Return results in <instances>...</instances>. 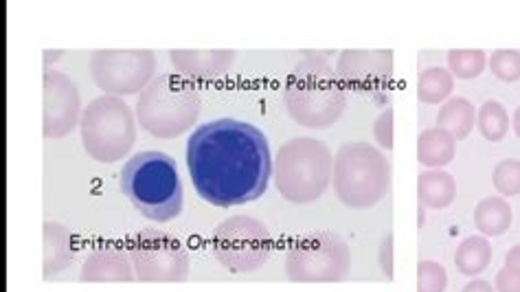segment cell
<instances>
[{
	"mask_svg": "<svg viewBox=\"0 0 520 292\" xmlns=\"http://www.w3.org/2000/svg\"><path fill=\"white\" fill-rule=\"evenodd\" d=\"M62 51H44V66H51L55 58H60Z\"/></svg>",
	"mask_w": 520,
	"mask_h": 292,
	"instance_id": "33",
	"label": "cell"
},
{
	"mask_svg": "<svg viewBox=\"0 0 520 292\" xmlns=\"http://www.w3.org/2000/svg\"><path fill=\"white\" fill-rule=\"evenodd\" d=\"M514 121H512V128H514V132H516V137L520 139V106L516 108V112H514V117H512Z\"/></svg>",
	"mask_w": 520,
	"mask_h": 292,
	"instance_id": "34",
	"label": "cell"
},
{
	"mask_svg": "<svg viewBox=\"0 0 520 292\" xmlns=\"http://www.w3.org/2000/svg\"><path fill=\"white\" fill-rule=\"evenodd\" d=\"M488 60L481 49H455L448 53V71L459 80H477L488 66Z\"/></svg>",
	"mask_w": 520,
	"mask_h": 292,
	"instance_id": "24",
	"label": "cell"
},
{
	"mask_svg": "<svg viewBox=\"0 0 520 292\" xmlns=\"http://www.w3.org/2000/svg\"><path fill=\"white\" fill-rule=\"evenodd\" d=\"M134 266L130 260L128 249L108 244L99 246L86 257L79 279L88 284H104V282H134Z\"/></svg>",
	"mask_w": 520,
	"mask_h": 292,
	"instance_id": "14",
	"label": "cell"
},
{
	"mask_svg": "<svg viewBox=\"0 0 520 292\" xmlns=\"http://www.w3.org/2000/svg\"><path fill=\"white\" fill-rule=\"evenodd\" d=\"M200 117L196 86L180 75H158L139 97L137 119L156 139H176Z\"/></svg>",
	"mask_w": 520,
	"mask_h": 292,
	"instance_id": "6",
	"label": "cell"
},
{
	"mask_svg": "<svg viewBox=\"0 0 520 292\" xmlns=\"http://www.w3.org/2000/svg\"><path fill=\"white\" fill-rule=\"evenodd\" d=\"M332 187L349 209L376 207L391 187L389 159L371 143H345L334 154Z\"/></svg>",
	"mask_w": 520,
	"mask_h": 292,
	"instance_id": "5",
	"label": "cell"
},
{
	"mask_svg": "<svg viewBox=\"0 0 520 292\" xmlns=\"http://www.w3.org/2000/svg\"><path fill=\"white\" fill-rule=\"evenodd\" d=\"M270 253L268 229L251 216H233L213 231V255L229 273H253L268 262Z\"/></svg>",
	"mask_w": 520,
	"mask_h": 292,
	"instance_id": "9",
	"label": "cell"
},
{
	"mask_svg": "<svg viewBox=\"0 0 520 292\" xmlns=\"http://www.w3.org/2000/svg\"><path fill=\"white\" fill-rule=\"evenodd\" d=\"M455 91V77L444 66H431L420 73L417 80V99L426 106L446 104Z\"/></svg>",
	"mask_w": 520,
	"mask_h": 292,
	"instance_id": "22",
	"label": "cell"
},
{
	"mask_svg": "<svg viewBox=\"0 0 520 292\" xmlns=\"http://www.w3.org/2000/svg\"><path fill=\"white\" fill-rule=\"evenodd\" d=\"M128 253L139 282L176 284L189 277V253L174 235L161 229H143L128 244Z\"/></svg>",
	"mask_w": 520,
	"mask_h": 292,
	"instance_id": "10",
	"label": "cell"
},
{
	"mask_svg": "<svg viewBox=\"0 0 520 292\" xmlns=\"http://www.w3.org/2000/svg\"><path fill=\"white\" fill-rule=\"evenodd\" d=\"M492 264V244L485 235H470L461 240L455 253V266L461 275L477 277Z\"/></svg>",
	"mask_w": 520,
	"mask_h": 292,
	"instance_id": "21",
	"label": "cell"
},
{
	"mask_svg": "<svg viewBox=\"0 0 520 292\" xmlns=\"http://www.w3.org/2000/svg\"><path fill=\"white\" fill-rule=\"evenodd\" d=\"M461 292H496V288L490 282H485V279L474 277L472 282H468L466 286H463Z\"/></svg>",
	"mask_w": 520,
	"mask_h": 292,
	"instance_id": "31",
	"label": "cell"
},
{
	"mask_svg": "<svg viewBox=\"0 0 520 292\" xmlns=\"http://www.w3.org/2000/svg\"><path fill=\"white\" fill-rule=\"evenodd\" d=\"M172 58L176 71L185 80H213V77L224 75L231 69L235 60L233 51H172Z\"/></svg>",
	"mask_w": 520,
	"mask_h": 292,
	"instance_id": "15",
	"label": "cell"
},
{
	"mask_svg": "<svg viewBox=\"0 0 520 292\" xmlns=\"http://www.w3.org/2000/svg\"><path fill=\"white\" fill-rule=\"evenodd\" d=\"M373 139L380 143L382 150H393V108H387L373 121Z\"/></svg>",
	"mask_w": 520,
	"mask_h": 292,
	"instance_id": "28",
	"label": "cell"
},
{
	"mask_svg": "<svg viewBox=\"0 0 520 292\" xmlns=\"http://www.w3.org/2000/svg\"><path fill=\"white\" fill-rule=\"evenodd\" d=\"M185 156L198 196L213 207L262 198L275 170L266 134L237 119H216L196 128Z\"/></svg>",
	"mask_w": 520,
	"mask_h": 292,
	"instance_id": "1",
	"label": "cell"
},
{
	"mask_svg": "<svg viewBox=\"0 0 520 292\" xmlns=\"http://www.w3.org/2000/svg\"><path fill=\"white\" fill-rule=\"evenodd\" d=\"M448 273L442 264L424 260L417 264V292H446Z\"/></svg>",
	"mask_w": 520,
	"mask_h": 292,
	"instance_id": "27",
	"label": "cell"
},
{
	"mask_svg": "<svg viewBox=\"0 0 520 292\" xmlns=\"http://www.w3.org/2000/svg\"><path fill=\"white\" fill-rule=\"evenodd\" d=\"M156 55L152 51H95L90 55V75L108 95L143 93L154 80Z\"/></svg>",
	"mask_w": 520,
	"mask_h": 292,
	"instance_id": "11",
	"label": "cell"
},
{
	"mask_svg": "<svg viewBox=\"0 0 520 292\" xmlns=\"http://www.w3.org/2000/svg\"><path fill=\"white\" fill-rule=\"evenodd\" d=\"M488 66L496 80H501L505 84H514L520 80V51L516 49L494 51L490 55Z\"/></svg>",
	"mask_w": 520,
	"mask_h": 292,
	"instance_id": "25",
	"label": "cell"
},
{
	"mask_svg": "<svg viewBox=\"0 0 520 292\" xmlns=\"http://www.w3.org/2000/svg\"><path fill=\"white\" fill-rule=\"evenodd\" d=\"M284 106L299 126L330 128L347 108L345 88L321 53H305L286 77Z\"/></svg>",
	"mask_w": 520,
	"mask_h": 292,
	"instance_id": "2",
	"label": "cell"
},
{
	"mask_svg": "<svg viewBox=\"0 0 520 292\" xmlns=\"http://www.w3.org/2000/svg\"><path fill=\"white\" fill-rule=\"evenodd\" d=\"M42 240V275L44 279H53L73 262V233L58 222H44Z\"/></svg>",
	"mask_w": 520,
	"mask_h": 292,
	"instance_id": "16",
	"label": "cell"
},
{
	"mask_svg": "<svg viewBox=\"0 0 520 292\" xmlns=\"http://www.w3.org/2000/svg\"><path fill=\"white\" fill-rule=\"evenodd\" d=\"M496 292H520V273L510 271V268H501L496 273V282H494Z\"/></svg>",
	"mask_w": 520,
	"mask_h": 292,
	"instance_id": "29",
	"label": "cell"
},
{
	"mask_svg": "<svg viewBox=\"0 0 520 292\" xmlns=\"http://www.w3.org/2000/svg\"><path fill=\"white\" fill-rule=\"evenodd\" d=\"M455 154L457 141L439 128L424 130L417 139V161L428 170H442V167L455 161Z\"/></svg>",
	"mask_w": 520,
	"mask_h": 292,
	"instance_id": "18",
	"label": "cell"
},
{
	"mask_svg": "<svg viewBox=\"0 0 520 292\" xmlns=\"http://www.w3.org/2000/svg\"><path fill=\"white\" fill-rule=\"evenodd\" d=\"M510 115H507V110L499 101H485V104L477 110V128L483 134L485 141H503L507 137V132H510Z\"/></svg>",
	"mask_w": 520,
	"mask_h": 292,
	"instance_id": "23",
	"label": "cell"
},
{
	"mask_svg": "<svg viewBox=\"0 0 520 292\" xmlns=\"http://www.w3.org/2000/svg\"><path fill=\"white\" fill-rule=\"evenodd\" d=\"M82 145L90 159L115 163L126 159L137 143V123L126 101L104 95L90 101L82 115Z\"/></svg>",
	"mask_w": 520,
	"mask_h": 292,
	"instance_id": "7",
	"label": "cell"
},
{
	"mask_svg": "<svg viewBox=\"0 0 520 292\" xmlns=\"http://www.w3.org/2000/svg\"><path fill=\"white\" fill-rule=\"evenodd\" d=\"M457 198V181L444 170H426L417 178V200L420 205L439 211L450 207Z\"/></svg>",
	"mask_w": 520,
	"mask_h": 292,
	"instance_id": "17",
	"label": "cell"
},
{
	"mask_svg": "<svg viewBox=\"0 0 520 292\" xmlns=\"http://www.w3.org/2000/svg\"><path fill=\"white\" fill-rule=\"evenodd\" d=\"M505 268H510V271L520 273V244L512 246L510 251L505 255Z\"/></svg>",
	"mask_w": 520,
	"mask_h": 292,
	"instance_id": "32",
	"label": "cell"
},
{
	"mask_svg": "<svg viewBox=\"0 0 520 292\" xmlns=\"http://www.w3.org/2000/svg\"><path fill=\"white\" fill-rule=\"evenodd\" d=\"M42 134L47 139H62L82 121V101L69 75L47 71L42 77Z\"/></svg>",
	"mask_w": 520,
	"mask_h": 292,
	"instance_id": "13",
	"label": "cell"
},
{
	"mask_svg": "<svg viewBox=\"0 0 520 292\" xmlns=\"http://www.w3.org/2000/svg\"><path fill=\"white\" fill-rule=\"evenodd\" d=\"M378 262L387 279H393V235H387V238L382 240L378 251Z\"/></svg>",
	"mask_w": 520,
	"mask_h": 292,
	"instance_id": "30",
	"label": "cell"
},
{
	"mask_svg": "<svg viewBox=\"0 0 520 292\" xmlns=\"http://www.w3.org/2000/svg\"><path fill=\"white\" fill-rule=\"evenodd\" d=\"M121 192L143 218L152 222H169L183 211L185 192L178 165L165 152L134 154L121 170Z\"/></svg>",
	"mask_w": 520,
	"mask_h": 292,
	"instance_id": "3",
	"label": "cell"
},
{
	"mask_svg": "<svg viewBox=\"0 0 520 292\" xmlns=\"http://www.w3.org/2000/svg\"><path fill=\"white\" fill-rule=\"evenodd\" d=\"M286 277L297 284H336L352 273L349 244L332 231L303 235L286 253Z\"/></svg>",
	"mask_w": 520,
	"mask_h": 292,
	"instance_id": "8",
	"label": "cell"
},
{
	"mask_svg": "<svg viewBox=\"0 0 520 292\" xmlns=\"http://www.w3.org/2000/svg\"><path fill=\"white\" fill-rule=\"evenodd\" d=\"M334 154L330 145L297 137L281 145L275 159V185L292 205H310L332 185Z\"/></svg>",
	"mask_w": 520,
	"mask_h": 292,
	"instance_id": "4",
	"label": "cell"
},
{
	"mask_svg": "<svg viewBox=\"0 0 520 292\" xmlns=\"http://www.w3.org/2000/svg\"><path fill=\"white\" fill-rule=\"evenodd\" d=\"M512 220V207L503 196L483 198L474 209V227L485 238H499V235L507 233V229L512 227Z\"/></svg>",
	"mask_w": 520,
	"mask_h": 292,
	"instance_id": "20",
	"label": "cell"
},
{
	"mask_svg": "<svg viewBox=\"0 0 520 292\" xmlns=\"http://www.w3.org/2000/svg\"><path fill=\"white\" fill-rule=\"evenodd\" d=\"M494 189L503 198L520 196V161L518 159H505L494 167L492 174Z\"/></svg>",
	"mask_w": 520,
	"mask_h": 292,
	"instance_id": "26",
	"label": "cell"
},
{
	"mask_svg": "<svg viewBox=\"0 0 520 292\" xmlns=\"http://www.w3.org/2000/svg\"><path fill=\"white\" fill-rule=\"evenodd\" d=\"M477 126V108L466 97H450L446 104L439 108L437 128L448 132L455 141H463L470 137V132Z\"/></svg>",
	"mask_w": 520,
	"mask_h": 292,
	"instance_id": "19",
	"label": "cell"
},
{
	"mask_svg": "<svg viewBox=\"0 0 520 292\" xmlns=\"http://www.w3.org/2000/svg\"><path fill=\"white\" fill-rule=\"evenodd\" d=\"M336 75L343 88L384 101L393 80V51H343Z\"/></svg>",
	"mask_w": 520,
	"mask_h": 292,
	"instance_id": "12",
	"label": "cell"
}]
</instances>
